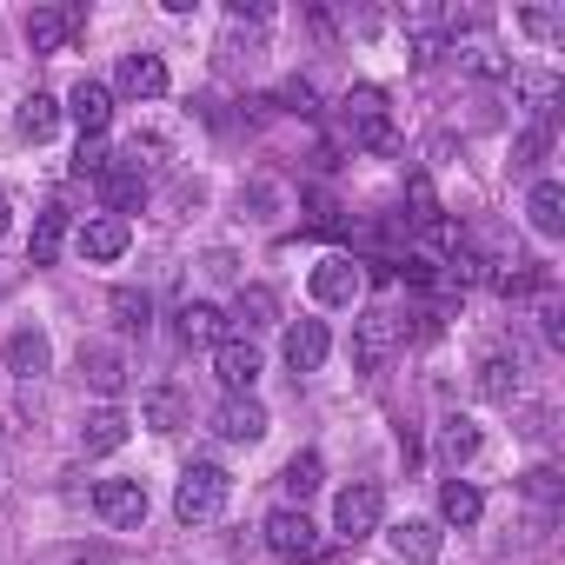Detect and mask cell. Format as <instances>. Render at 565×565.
<instances>
[{
  "label": "cell",
  "instance_id": "6da1fadb",
  "mask_svg": "<svg viewBox=\"0 0 565 565\" xmlns=\"http://www.w3.org/2000/svg\"><path fill=\"white\" fill-rule=\"evenodd\" d=\"M226 492H233L226 466L193 459V466L180 472V486H173V519H180V525H206V519H220V512H226Z\"/></svg>",
  "mask_w": 565,
  "mask_h": 565
},
{
  "label": "cell",
  "instance_id": "7a4b0ae2",
  "mask_svg": "<svg viewBox=\"0 0 565 565\" xmlns=\"http://www.w3.org/2000/svg\"><path fill=\"white\" fill-rule=\"evenodd\" d=\"M340 127H347L353 147L386 153V147H393V107H386V94H380V87H347V100H340Z\"/></svg>",
  "mask_w": 565,
  "mask_h": 565
},
{
  "label": "cell",
  "instance_id": "3957f363",
  "mask_svg": "<svg viewBox=\"0 0 565 565\" xmlns=\"http://www.w3.org/2000/svg\"><path fill=\"white\" fill-rule=\"evenodd\" d=\"M266 552L273 558H287V565H313L320 552H327V539H320V525L307 519V505H279V512H266Z\"/></svg>",
  "mask_w": 565,
  "mask_h": 565
},
{
  "label": "cell",
  "instance_id": "277c9868",
  "mask_svg": "<svg viewBox=\"0 0 565 565\" xmlns=\"http://www.w3.org/2000/svg\"><path fill=\"white\" fill-rule=\"evenodd\" d=\"M399 340H406V320H399L393 307H366V313L353 320V366H360V373L386 366V360L399 353Z\"/></svg>",
  "mask_w": 565,
  "mask_h": 565
},
{
  "label": "cell",
  "instance_id": "5b68a950",
  "mask_svg": "<svg viewBox=\"0 0 565 565\" xmlns=\"http://www.w3.org/2000/svg\"><path fill=\"white\" fill-rule=\"evenodd\" d=\"M380 519H386V492H380L373 479H353V486L333 499V532H340L347 545L373 539V532H380Z\"/></svg>",
  "mask_w": 565,
  "mask_h": 565
},
{
  "label": "cell",
  "instance_id": "8992f818",
  "mask_svg": "<svg viewBox=\"0 0 565 565\" xmlns=\"http://www.w3.org/2000/svg\"><path fill=\"white\" fill-rule=\"evenodd\" d=\"M313 300L320 307H360V294H366V266L360 259H347V253H327L320 266H313Z\"/></svg>",
  "mask_w": 565,
  "mask_h": 565
},
{
  "label": "cell",
  "instance_id": "52a82bcc",
  "mask_svg": "<svg viewBox=\"0 0 565 565\" xmlns=\"http://www.w3.org/2000/svg\"><path fill=\"white\" fill-rule=\"evenodd\" d=\"M266 426H273V419H266V406H259L253 393H226L220 413H213V433H220L226 446H259Z\"/></svg>",
  "mask_w": 565,
  "mask_h": 565
},
{
  "label": "cell",
  "instance_id": "ba28073f",
  "mask_svg": "<svg viewBox=\"0 0 565 565\" xmlns=\"http://www.w3.org/2000/svg\"><path fill=\"white\" fill-rule=\"evenodd\" d=\"M94 512L114 525V532H134L147 519V486L140 479H100L94 486Z\"/></svg>",
  "mask_w": 565,
  "mask_h": 565
},
{
  "label": "cell",
  "instance_id": "9c48e42d",
  "mask_svg": "<svg viewBox=\"0 0 565 565\" xmlns=\"http://www.w3.org/2000/svg\"><path fill=\"white\" fill-rule=\"evenodd\" d=\"M213 380H220L226 393H253V380H259V347L226 333V340L213 347Z\"/></svg>",
  "mask_w": 565,
  "mask_h": 565
},
{
  "label": "cell",
  "instance_id": "30bf717a",
  "mask_svg": "<svg viewBox=\"0 0 565 565\" xmlns=\"http://www.w3.org/2000/svg\"><path fill=\"white\" fill-rule=\"evenodd\" d=\"M81 21H87V8H34V14H28V47H34V54H61Z\"/></svg>",
  "mask_w": 565,
  "mask_h": 565
},
{
  "label": "cell",
  "instance_id": "8fae6325",
  "mask_svg": "<svg viewBox=\"0 0 565 565\" xmlns=\"http://www.w3.org/2000/svg\"><path fill=\"white\" fill-rule=\"evenodd\" d=\"M492 287L505 294V300H525V294H545L552 287V273L539 266V259H525V253H505V259H492Z\"/></svg>",
  "mask_w": 565,
  "mask_h": 565
},
{
  "label": "cell",
  "instance_id": "7c38bea8",
  "mask_svg": "<svg viewBox=\"0 0 565 565\" xmlns=\"http://www.w3.org/2000/svg\"><path fill=\"white\" fill-rule=\"evenodd\" d=\"M226 327H233L239 340H253V333H266V327H279V294H273V287H239V300H233V313H226Z\"/></svg>",
  "mask_w": 565,
  "mask_h": 565
},
{
  "label": "cell",
  "instance_id": "4fadbf2b",
  "mask_svg": "<svg viewBox=\"0 0 565 565\" xmlns=\"http://www.w3.org/2000/svg\"><path fill=\"white\" fill-rule=\"evenodd\" d=\"M327 353H333L327 320H294V327H287V366H294V373H320Z\"/></svg>",
  "mask_w": 565,
  "mask_h": 565
},
{
  "label": "cell",
  "instance_id": "5bb4252c",
  "mask_svg": "<svg viewBox=\"0 0 565 565\" xmlns=\"http://www.w3.org/2000/svg\"><path fill=\"white\" fill-rule=\"evenodd\" d=\"M47 366H54V340H47L41 327H14V333H8V373H21V380L34 386Z\"/></svg>",
  "mask_w": 565,
  "mask_h": 565
},
{
  "label": "cell",
  "instance_id": "9a60e30c",
  "mask_svg": "<svg viewBox=\"0 0 565 565\" xmlns=\"http://www.w3.org/2000/svg\"><path fill=\"white\" fill-rule=\"evenodd\" d=\"M114 87H120L127 100H160V94H167V61H160V54H127L120 74H114Z\"/></svg>",
  "mask_w": 565,
  "mask_h": 565
},
{
  "label": "cell",
  "instance_id": "2e32d148",
  "mask_svg": "<svg viewBox=\"0 0 565 565\" xmlns=\"http://www.w3.org/2000/svg\"><path fill=\"white\" fill-rule=\"evenodd\" d=\"M61 114H74L81 134H107V120H114V87H107V81H81Z\"/></svg>",
  "mask_w": 565,
  "mask_h": 565
},
{
  "label": "cell",
  "instance_id": "e0dca14e",
  "mask_svg": "<svg viewBox=\"0 0 565 565\" xmlns=\"http://www.w3.org/2000/svg\"><path fill=\"white\" fill-rule=\"evenodd\" d=\"M81 380H87L100 399H120V393H127V360H120V347H81Z\"/></svg>",
  "mask_w": 565,
  "mask_h": 565
},
{
  "label": "cell",
  "instance_id": "ac0fdd59",
  "mask_svg": "<svg viewBox=\"0 0 565 565\" xmlns=\"http://www.w3.org/2000/svg\"><path fill=\"white\" fill-rule=\"evenodd\" d=\"M100 193H107V206H114V220H127L134 206H147V193H153V180H147V173H134L127 160H114V167L100 173Z\"/></svg>",
  "mask_w": 565,
  "mask_h": 565
},
{
  "label": "cell",
  "instance_id": "d6986e66",
  "mask_svg": "<svg viewBox=\"0 0 565 565\" xmlns=\"http://www.w3.org/2000/svg\"><path fill=\"white\" fill-rule=\"evenodd\" d=\"M127 246H134V226H127V220H114V213H94V220L81 226V253H87V259H100V266H107V259H120Z\"/></svg>",
  "mask_w": 565,
  "mask_h": 565
},
{
  "label": "cell",
  "instance_id": "ffe728a7",
  "mask_svg": "<svg viewBox=\"0 0 565 565\" xmlns=\"http://www.w3.org/2000/svg\"><path fill=\"white\" fill-rule=\"evenodd\" d=\"M386 539H393V552H399V565H433V558H439V545H446L433 519H399V525H393Z\"/></svg>",
  "mask_w": 565,
  "mask_h": 565
},
{
  "label": "cell",
  "instance_id": "44dd1931",
  "mask_svg": "<svg viewBox=\"0 0 565 565\" xmlns=\"http://www.w3.org/2000/svg\"><path fill=\"white\" fill-rule=\"evenodd\" d=\"M525 220H532V233L558 239V233H565V186H558V180H532V193H525Z\"/></svg>",
  "mask_w": 565,
  "mask_h": 565
},
{
  "label": "cell",
  "instance_id": "7402d4cb",
  "mask_svg": "<svg viewBox=\"0 0 565 565\" xmlns=\"http://www.w3.org/2000/svg\"><path fill=\"white\" fill-rule=\"evenodd\" d=\"M127 433H134V419L120 413V406H100V413H87V426H81V452H120L127 446Z\"/></svg>",
  "mask_w": 565,
  "mask_h": 565
},
{
  "label": "cell",
  "instance_id": "603a6c76",
  "mask_svg": "<svg viewBox=\"0 0 565 565\" xmlns=\"http://www.w3.org/2000/svg\"><path fill=\"white\" fill-rule=\"evenodd\" d=\"M173 320H180L173 333H180L186 347H220V340H226V313H220V307H206V300H186Z\"/></svg>",
  "mask_w": 565,
  "mask_h": 565
},
{
  "label": "cell",
  "instance_id": "cb8c5ba5",
  "mask_svg": "<svg viewBox=\"0 0 565 565\" xmlns=\"http://www.w3.org/2000/svg\"><path fill=\"white\" fill-rule=\"evenodd\" d=\"M61 239H67V206H61V200H47V206H41V220H34L28 259H34V266H54V259H61Z\"/></svg>",
  "mask_w": 565,
  "mask_h": 565
},
{
  "label": "cell",
  "instance_id": "d4e9b609",
  "mask_svg": "<svg viewBox=\"0 0 565 565\" xmlns=\"http://www.w3.org/2000/svg\"><path fill=\"white\" fill-rule=\"evenodd\" d=\"M140 426H147V433H180V426H186V393H180V386H153V393L140 399Z\"/></svg>",
  "mask_w": 565,
  "mask_h": 565
},
{
  "label": "cell",
  "instance_id": "484cf974",
  "mask_svg": "<svg viewBox=\"0 0 565 565\" xmlns=\"http://www.w3.org/2000/svg\"><path fill=\"white\" fill-rule=\"evenodd\" d=\"M54 127H61V100H54V94H28L21 114H14V134L41 147V140H54Z\"/></svg>",
  "mask_w": 565,
  "mask_h": 565
},
{
  "label": "cell",
  "instance_id": "4316f807",
  "mask_svg": "<svg viewBox=\"0 0 565 565\" xmlns=\"http://www.w3.org/2000/svg\"><path fill=\"white\" fill-rule=\"evenodd\" d=\"M479 393H486L492 406H512V399H519V360H512V353H486V360H479Z\"/></svg>",
  "mask_w": 565,
  "mask_h": 565
},
{
  "label": "cell",
  "instance_id": "83f0119b",
  "mask_svg": "<svg viewBox=\"0 0 565 565\" xmlns=\"http://www.w3.org/2000/svg\"><path fill=\"white\" fill-rule=\"evenodd\" d=\"M479 512H486V499H479L472 479H446L439 486V519L446 525H479Z\"/></svg>",
  "mask_w": 565,
  "mask_h": 565
},
{
  "label": "cell",
  "instance_id": "f1b7e54d",
  "mask_svg": "<svg viewBox=\"0 0 565 565\" xmlns=\"http://www.w3.org/2000/svg\"><path fill=\"white\" fill-rule=\"evenodd\" d=\"M452 61H459L466 74H479V81H499V74H512V61H505L492 41H479V34H472V41H452Z\"/></svg>",
  "mask_w": 565,
  "mask_h": 565
},
{
  "label": "cell",
  "instance_id": "f546056e",
  "mask_svg": "<svg viewBox=\"0 0 565 565\" xmlns=\"http://www.w3.org/2000/svg\"><path fill=\"white\" fill-rule=\"evenodd\" d=\"M472 452H479V426H472L466 413H452V419H439V459H446V466L459 472V466H466Z\"/></svg>",
  "mask_w": 565,
  "mask_h": 565
},
{
  "label": "cell",
  "instance_id": "4dcf8cb0",
  "mask_svg": "<svg viewBox=\"0 0 565 565\" xmlns=\"http://www.w3.org/2000/svg\"><path fill=\"white\" fill-rule=\"evenodd\" d=\"M439 220H446V213H439L433 180H426V173H413V180H406V226H413V233H433Z\"/></svg>",
  "mask_w": 565,
  "mask_h": 565
},
{
  "label": "cell",
  "instance_id": "1f68e13d",
  "mask_svg": "<svg viewBox=\"0 0 565 565\" xmlns=\"http://www.w3.org/2000/svg\"><path fill=\"white\" fill-rule=\"evenodd\" d=\"M279 486H287V505H307L320 492V452H294L287 472H279Z\"/></svg>",
  "mask_w": 565,
  "mask_h": 565
},
{
  "label": "cell",
  "instance_id": "d6a6232c",
  "mask_svg": "<svg viewBox=\"0 0 565 565\" xmlns=\"http://www.w3.org/2000/svg\"><path fill=\"white\" fill-rule=\"evenodd\" d=\"M519 94H525V127H552V107H558V74H525L519 81Z\"/></svg>",
  "mask_w": 565,
  "mask_h": 565
},
{
  "label": "cell",
  "instance_id": "836d02e7",
  "mask_svg": "<svg viewBox=\"0 0 565 565\" xmlns=\"http://www.w3.org/2000/svg\"><path fill=\"white\" fill-rule=\"evenodd\" d=\"M479 279H486V259H479L472 246H452V253H446V266H439V287L466 294V287H479Z\"/></svg>",
  "mask_w": 565,
  "mask_h": 565
},
{
  "label": "cell",
  "instance_id": "e575fe53",
  "mask_svg": "<svg viewBox=\"0 0 565 565\" xmlns=\"http://www.w3.org/2000/svg\"><path fill=\"white\" fill-rule=\"evenodd\" d=\"M107 307H114V320H120L127 333H140V327L153 320V294H147V287H114Z\"/></svg>",
  "mask_w": 565,
  "mask_h": 565
},
{
  "label": "cell",
  "instance_id": "d590c367",
  "mask_svg": "<svg viewBox=\"0 0 565 565\" xmlns=\"http://www.w3.org/2000/svg\"><path fill=\"white\" fill-rule=\"evenodd\" d=\"M399 28L413 41H439L446 34V8H433V0H413V8H399Z\"/></svg>",
  "mask_w": 565,
  "mask_h": 565
},
{
  "label": "cell",
  "instance_id": "8d00e7d4",
  "mask_svg": "<svg viewBox=\"0 0 565 565\" xmlns=\"http://www.w3.org/2000/svg\"><path fill=\"white\" fill-rule=\"evenodd\" d=\"M114 167V147H107V134H81V147H74V173L81 180H100Z\"/></svg>",
  "mask_w": 565,
  "mask_h": 565
},
{
  "label": "cell",
  "instance_id": "74e56055",
  "mask_svg": "<svg viewBox=\"0 0 565 565\" xmlns=\"http://www.w3.org/2000/svg\"><path fill=\"white\" fill-rule=\"evenodd\" d=\"M266 47H259V34H239V28H226V41H220V67L226 74H239V67H253Z\"/></svg>",
  "mask_w": 565,
  "mask_h": 565
},
{
  "label": "cell",
  "instance_id": "f35d334b",
  "mask_svg": "<svg viewBox=\"0 0 565 565\" xmlns=\"http://www.w3.org/2000/svg\"><path fill=\"white\" fill-rule=\"evenodd\" d=\"M545 153H552V127H525V134L512 140V167H519V173H532Z\"/></svg>",
  "mask_w": 565,
  "mask_h": 565
},
{
  "label": "cell",
  "instance_id": "ab89813d",
  "mask_svg": "<svg viewBox=\"0 0 565 565\" xmlns=\"http://www.w3.org/2000/svg\"><path fill=\"white\" fill-rule=\"evenodd\" d=\"M519 28L539 34V41H552V34H565V8H519Z\"/></svg>",
  "mask_w": 565,
  "mask_h": 565
},
{
  "label": "cell",
  "instance_id": "60d3db41",
  "mask_svg": "<svg viewBox=\"0 0 565 565\" xmlns=\"http://www.w3.org/2000/svg\"><path fill=\"white\" fill-rule=\"evenodd\" d=\"M525 492H532L539 505H552V499H558V472H552V466H532V472H525Z\"/></svg>",
  "mask_w": 565,
  "mask_h": 565
},
{
  "label": "cell",
  "instance_id": "b9f144b4",
  "mask_svg": "<svg viewBox=\"0 0 565 565\" xmlns=\"http://www.w3.org/2000/svg\"><path fill=\"white\" fill-rule=\"evenodd\" d=\"M539 320H545V340L558 347V340H565V320H558V300H545V307H539Z\"/></svg>",
  "mask_w": 565,
  "mask_h": 565
},
{
  "label": "cell",
  "instance_id": "7bdbcfd3",
  "mask_svg": "<svg viewBox=\"0 0 565 565\" xmlns=\"http://www.w3.org/2000/svg\"><path fill=\"white\" fill-rule=\"evenodd\" d=\"M287 100H294L300 114H313V81H287Z\"/></svg>",
  "mask_w": 565,
  "mask_h": 565
},
{
  "label": "cell",
  "instance_id": "ee69618b",
  "mask_svg": "<svg viewBox=\"0 0 565 565\" xmlns=\"http://www.w3.org/2000/svg\"><path fill=\"white\" fill-rule=\"evenodd\" d=\"M8 226H14V206H8V193H0V239H8Z\"/></svg>",
  "mask_w": 565,
  "mask_h": 565
}]
</instances>
